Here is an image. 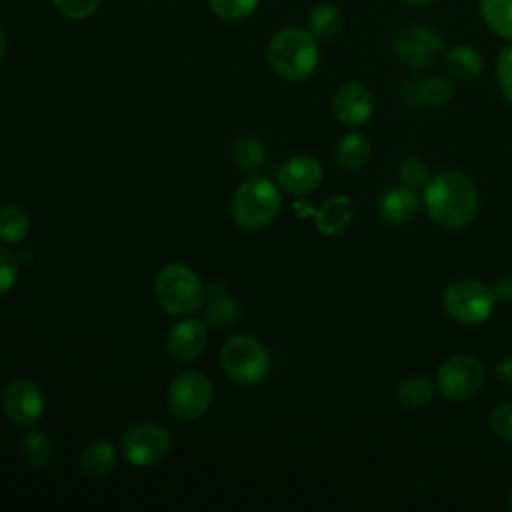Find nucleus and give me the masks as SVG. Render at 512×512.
Listing matches in <instances>:
<instances>
[{"mask_svg": "<svg viewBox=\"0 0 512 512\" xmlns=\"http://www.w3.org/2000/svg\"><path fill=\"white\" fill-rule=\"evenodd\" d=\"M408 6H416V8H422V6H428L432 4L434 0H404Z\"/></svg>", "mask_w": 512, "mask_h": 512, "instance_id": "nucleus-37", "label": "nucleus"}, {"mask_svg": "<svg viewBox=\"0 0 512 512\" xmlns=\"http://www.w3.org/2000/svg\"><path fill=\"white\" fill-rule=\"evenodd\" d=\"M398 402L408 408L428 406L434 398V384L426 376H408L396 388Z\"/></svg>", "mask_w": 512, "mask_h": 512, "instance_id": "nucleus-23", "label": "nucleus"}, {"mask_svg": "<svg viewBox=\"0 0 512 512\" xmlns=\"http://www.w3.org/2000/svg\"><path fill=\"white\" fill-rule=\"evenodd\" d=\"M102 0H52L56 10L70 20H86L98 8Z\"/></svg>", "mask_w": 512, "mask_h": 512, "instance_id": "nucleus-30", "label": "nucleus"}, {"mask_svg": "<svg viewBox=\"0 0 512 512\" xmlns=\"http://www.w3.org/2000/svg\"><path fill=\"white\" fill-rule=\"evenodd\" d=\"M260 0H208V6L214 16L226 22H238L248 18Z\"/></svg>", "mask_w": 512, "mask_h": 512, "instance_id": "nucleus-27", "label": "nucleus"}, {"mask_svg": "<svg viewBox=\"0 0 512 512\" xmlns=\"http://www.w3.org/2000/svg\"><path fill=\"white\" fill-rule=\"evenodd\" d=\"M492 292H494L496 302H500V304H510V302H512V278H510V276L498 278L496 284H494V288H492Z\"/></svg>", "mask_w": 512, "mask_h": 512, "instance_id": "nucleus-34", "label": "nucleus"}, {"mask_svg": "<svg viewBox=\"0 0 512 512\" xmlns=\"http://www.w3.org/2000/svg\"><path fill=\"white\" fill-rule=\"evenodd\" d=\"M30 218L28 214L16 206L8 204L0 208V240L4 244H18L28 236Z\"/></svg>", "mask_w": 512, "mask_h": 512, "instance_id": "nucleus-24", "label": "nucleus"}, {"mask_svg": "<svg viewBox=\"0 0 512 512\" xmlns=\"http://www.w3.org/2000/svg\"><path fill=\"white\" fill-rule=\"evenodd\" d=\"M18 280V258L0 246V296L10 292Z\"/></svg>", "mask_w": 512, "mask_h": 512, "instance_id": "nucleus-32", "label": "nucleus"}, {"mask_svg": "<svg viewBox=\"0 0 512 512\" xmlns=\"http://www.w3.org/2000/svg\"><path fill=\"white\" fill-rule=\"evenodd\" d=\"M264 144L256 138V136H240L232 148V158L234 164L242 170V172H256L262 164H264Z\"/></svg>", "mask_w": 512, "mask_h": 512, "instance_id": "nucleus-25", "label": "nucleus"}, {"mask_svg": "<svg viewBox=\"0 0 512 512\" xmlns=\"http://www.w3.org/2000/svg\"><path fill=\"white\" fill-rule=\"evenodd\" d=\"M424 208L428 218L438 226L462 228L470 224L478 214V188L462 172H442L434 176L424 188Z\"/></svg>", "mask_w": 512, "mask_h": 512, "instance_id": "nucleus-1", "label": "nucleus"}, {"mask_svg": "<svg viewBox=\"0 0 512 512\" xmlns=\"http://www.w3.org/2000/svg\"><path fill=\"white\" fill-rule=\"evenodd\" d=\"M494 376L502 384H512V358H502L494 366Z\"/></svg>", "mask_w": 512, "mask_h": 512, "instance_id": "nucleus-35", "label": "nucleus"}, {"mask_svg": "<svg viewBox=\"0 0 512 512\" xmlns=\"http://www.w3.org/2000/svg\"><path fill=\"white\" fill-rule=\"evenodd\" d=\"M118 462L116 446L108 440H94L90 442L80 454V470L90 478L106 476L114 470Z\"/></svg>", "mask_w": 512, "mask_h": 512, "instance_id": "nucleus-17", "label": "nucleus"}, {"mask_svg": "<svg viewBox=\"0 0 512 512\" xmlns=\"http://www.w3.org/2000/svg\"><path fill=\"white\" fill-rule=\"evenodd\" d=\"M272 70L290 82H302L310 78L320 64V50L316 38L302 28L278 30L266 48Z\"/></svg>", "mask_w": 512, "mask_h": 512, "instance_id": "nucleus-2", "label": "nucleus"}, {"mask_svg": "<svg viewBox=\"0 0 512 512\" xmlns=\"http://www.w3.org/2000/svg\"><path fill=\"white\" fill-rule=\"evenodd\" d=\"M490 428L500 440L512 442V402H500L494 406L490 412Z\"/></svg>", "mask_w": 512, "mask_h": 512, "instance_id": "nucleus-31", "label": "nucleus"}, {"mask_svg": "<svg viewBox=\"0 0 512 512\" xmlns=\"http://www.w3.org/2000/svg\"><path fill=\"white\" fill-rule=\"evenodd\" d=\"M442 48V38L432 28L422 24H408L394 38V50L398 58L412 68H424L432 64Z\"/></svg>", "mask_w": 512, "mask_h": 512, "instance_id": "nucleus-11", "label": "nucleus"}, {"mask_svg": "<svg viewBox=\"0 0 512 512\" xmlns=\"http://www.w3.org/2000/svg\"><path fill=\"white\" fill-rule=\"evenodd\" d=\"M434 384L446 400H470L484 386V366L470 354L452 356L438 368Z\"/></svg>", "mask_w": 512, "mask_h": 512, "instance_id": "nucleus-9", "label": "nucleus"}, {"mask_svg": "<svg viewBox=\"0 0 512 512\" xmlns=\"http://www.w3.org/2000/svg\"><path fill=\"white\" fill-rule=\"evenodd\" d=\"M212 294H210V302H208V310H206V320H210L212 324H232L238 318V306L234 300H230L224 292L222 286H212Z\"/></svg>", "mask_w": 512, "mask_h": 512, "instance_id": "nucleus-26", "label": "nucleus"}, {"mask_svg": "<svg viewBox=\"0 0 512 512\" xmlns=\"http://www.w3.org/2000/svg\"><path fill=\"white\" fill-rule=\"evenodd\" d=\"M480 14L494 34L512 42V0H480Z\"/></svg>", "mask_w": 512, "mask_h": 512, "instance_id": "nucleus-22", "label": "nucleus"}, {"mask_svg": "<svg viewBox=\"0 0 512 512\" xmlns=\"http://www.w3.org/2000/svg\"><path fill=\"white\" fill-rule=\"evenodd\" d=\"M342 26V12L332 2L316 4L308 14V32L316 40L332 38Z\"/></svg>", "mask_w": 512, "mask_h": 512, "instance_id": "nucleus-21", "label": "nucleus"}, {"mask_svg": "<svg viewBox=\"0 0 512 512\" xmlns=\"http://www.w3.org/2000/svg\"><path fill=\"white\" fill-rule=\"evenodd\" d=\"M506 508L512 512V490L508 492V498H506Z\"/></svg>", "mask_w": 512, "mask_h": 512, "instance_id": "nucleus-38", "label": "nucleus"}, {"mask_svg": "<svg viewBox=\"0 0 512 512\" xmlns=\"http://www.w3.org/2000/svg\"><path fill=\"white\" fill-rule=\"evenodd\" d=\"M172 438L168 430L156 422H138L124 430L120 450L124 458L136 468L158 464L170 452Z\"/></svg>", "mask_w": 512, "mask_h": 512, "instance_id": "nucleus-8", "label": "nucleus"}, {"mask_svg": "<svg viewBox=\"0 0 512 512\" xmlns=\"http://www.w3.org/2000/svg\"><path fill=\"white\" fill-rule=\"evenodd\" d=\"M220 364L228 380L238 386H254L270 372V354L266 346L248 334L228 338L220 350Z\"/></svg>", "mask_w": 512, "mask_h": 512, "instance_id": "nucleus-5", "label": "nucleus"}, {"mask_svg": "<svg viewBox=\"0 0 512 512\" xmlns=\"http://www.w3.org/2000/svg\"><path fill=\"white\" fill-rule=\"evenodd\" d=\"M322 166L316 158L300 154L282 162L278 168V184L284 192L304 196L314 192L322 182Z\"/></svg>", "mask_w": 512, "mask_h": 512, "instance_id": "nucleus-13", "label": "nucleus"}, {"mask_svg": "<svg viewBox=\"0 0 512 512\" xmlns=\"http://www.w3.org/2000/svg\"><path fill=\"white\" fill-rule=\"evenodd\" d=\"M446 68L458 80H474L482 74L484 60L476 48L458 44L446 52Z\"/></svg>", "mask_w": 512, "mask_h": 512, "instance_id": "nucleus-20", "label": "nucleus"}, {"mask_svg": "<svg viewBox=\"0 0 512 512\" xmlns=\"http://www.w3.org/2000/svg\"><path fill=\"white\" fill-rule=\"evenodd\" d=\"M494 304H496V298L492 288L470 278L452 282L442 296V306L446 314L454 322L466 324V326L486 322L494 310Z\"/></svg>", "mask_w": 512, "mask_h": 512, "instance_id": "nucleus-6", "label": "nucleus"}, {"mask_svg": "<svg viewBox=\"0 0 512 512\" xmlns=\"http://www.w3.org/2000/svg\"><path fill=\"white\" fill-rule=\"evenodd\" d=\"M282 206L280 190L274 182L252 176L246 178L234 192L230 212L242 230H262L278 216Z\"/></svg>", "mask_w": 512, "mask_h": 512, "instance_id": "nucleus-4", "label": "nucleus"}, {"mask_svg": "<svg viewBox=\"0 0 512 512\" xmlns=\"http://www.w3.org/2000/svg\"><path fill=\"white\" fill-rule=\"evenodd\" d=\"M418 204V196L412 188L394 186L380 198L378 216L390 226H400L416 216Z\"/></svg>", "mask_w": 512, "mask_h": 512, "instance_id": "nucleus-16", "label": "nucleus"}, {"mask_svg": "<svg viewBox=\"0 0 512 512\" xmlns=\"http://www.w3.org/2000/svg\"><path fill=\"white\" fill-rule=\"evenodd\" d=\"M400 178L412 190L426 188L428 182L432 180L428 166L422 160H418V158H408V160H404L400 164Z\"/></svg>", "mask_w": 512, "mask_h": 512, "instance_id": "nucleus-29", "label": "nucleus"}, {"mask_svg": "<svg viewBox=\"0 0 512 512\" xmlns=\"http://www.w3.org/2000/svg\"><path fill=\"white\" fill-rule=\"evenodd\" d=\"M206 344H208L206 322L198 318H186L172 326L166 340V350L170 358H174L176 362H190L204 352Z\"/></svg>", "mask_w": 512, "mask_h": 512, "instance_id": "nucleus-14", "label": "nucleus"}, {"mask_svg": "<svg viewBox=\"0 0 512 512\" xmlns=\"http://www.w3.org/2000/svg\"><path fill=\"white\" fill-rule=\"evenodd\" d=\"M154 296L170 316H188L206 304V288L198 274L184 264H166L154 278Z\"/></svg>", "mask_w": 512, "mask_h": 512, "instance_id": "nucleus-3", "label": "nucleus"}, {"mask_svg": "<svg viewBox=\"0 0 512 512\" xmlns=\"http://www.w3.org/2000/svg\"><path fill=\"white\" fill-rule=\"evenodd\" d=\"M6 48H8V40H6V34H4V30L0 28V60L4 58V54H6Z\"/></svg>", "mask_w": 512, "mask_h": 512, "instance_id": "nucleus-36", "label": "nucleus"}, {"mask_svg": "<svg viewBox=\"0 0 512 512\" xmlns=\"http://www.w3.org/2000/svg\"><path fill=\"white\" fill-rule=\"evenodd\" d=\"M20 458L32 468H46L54 460V442L40 430L26 432L18 442Z\"/></svg>", "mask_w": 512, "mask_h": 512, "instance_id": "nucleus-19", "label": "nucleus"}, {"mask_svg": "<svg viewBox=\"0 0 512 512\" xmlns=\"http://www.w3.org/2000/svg\"><path fill=\"white\" fill-rule=\"evenodd\" d=\"M44 392L30 378L12 380L2 392V410L6 418L18 426H30L44 414Z\"/></svg>", "mask_w": 512, "mask_h": 512, "instance_id": "nucleus-10", "label": "nucleus"}, {"mask_svg": "<svg viewBox=\"0 0 512 512\" xmlns=\"http://www.w3.org/2000/svg\"><path fill=\"white\" fill-rule=\"evenodd\" d=\"M294 212L298 216H314L316 220V230L326 234V236H338L342 234L350 220H352V202L348 196L338 194L322 202V206L316 210L310 204L304 202H294Z\"/></svg>", "mask_w": 512, "mask_h": 512, "instance_id": "nucleus-15", "label": "nucleus"}, {"mask_svg": "<svg viewBox=\"0 0 512 512\" xmlns=\"http://www.w3.org/2000/svg\"><path fill=\"white\" fill-rule=\"evenodd\" d=\"M372 148L370 142L364 134L360 132H348L340 138L338 146H336V158L338 164L350 172H356L360 168H364L370 160Z\"/></svg>", "mask_w": 512, "mask_h": 512, "instance_id": "nucleus-18", "label": "nucleus"}, {"mask_svg": "<svg viewBox=\"0 0 512 512\" xmlns=\"http://www.w3.org/2000/svg\"><path fill=\"white\" fill-rule=\"evenodd\" d=\"M334 116L346 126H362L374 114V96L360 82L342 84L332 100Z\"/></svg>", "mask_w": 512, "mask_h": 512, "instance_id": "nucleus-12", "label": "nucleus"}, {"mask_svg": "<svg viewBox=\"0 0 512 512\" xmlns=\"http://www.w3.org/2000/svg\"><path fill=\"white\" fill-rule=\"evenodd\" d=\"M496 76L502 88V94L512 104V44L506 46L496 60Z\"/></svg>", "mask_w": 512, "mask_h": 512, "instance_id": "nucleus-33", "label": "nucleus"}, {"mask_svg": "<svg viewBox=\"0 0 512 512\" xmlns=\"http://www.w3.org/2000/svg\"><path fill=\"white\" fill-rule=\"evenodd\" d=\"M452 94H454L452 84L442 76L428 78L418 86V98L430 106H442V104L450 102Z\"/></svg>", "mask_w": 512, "mask_h": 512, "instance_id": "nucleus-28", "label": "nucleus"}, {"mask_svg": "<svg viewBox=\"0 0 512 512\" xmlns=\"http://www.w3.org/2000/svg\"><path fill=\"white\" fill-rule=\"evenodd\" d=\"M166 398L172 416L184 422H192L202 418L210 408L214 386L202 372L184 370L172 378Z\"/></svg>", "mask_w": 512, "mask_h": 512, "instance_id": "nucleus-7", "label": "nucleus"}]
</instances>
